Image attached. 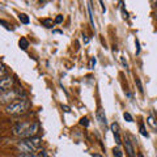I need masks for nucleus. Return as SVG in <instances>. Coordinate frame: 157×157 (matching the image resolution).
<instances>
[{
  "label": "nucleus",
  "mask_w": 157,
  "mask_h": 157,
  "mask_svg": "<svg viewBox=\"0 0 157 157\" xmlns=\"http://www.w3.org/2000/svg\"><path fill=\"white\" fill-rule=\"evenodd\" d=\"M30 107V104L26 101V100H16L13 101L12 104H9L6 106V113L7 114H11V115H20V114H24L26 113Z\"/></svg>",
  "instance_id": "nucleus-1"
},
{
  "label": "nucleus",
  "mask_w": 157,
  "mask_h": 157,
  "mask_svg": "<svg viewBox=\"0 0 157 157\" xmlns=\"http://www.w3.org/2000/svg\"><path fill=\"white\" fill-rule=\"evenodd\" d=\"M21 94L18 90H14V89H11V90H8L6 93H2L0 94V104H12L13 101H16L17 100V97Z\"/></svg>",
  "instance_id": "nucleus-2"
},
{
  "label": "nucleus",
  "mask_w": 157,
  "mask_h": 157,
  "mask_svg": "<svg viewBox=\"0 0 157 157\" xmlns=\"http://www.w3.org/2000/svg\"><path fill=\"white\" fill-rule=\"evenodd\" d=\"M14 84V78L11 76H6L0 78V94L2 93H6L8 90L12 89V86Z\"/></svg>",
  "instance_id": "nucleus-3"
},
{
  "label": "nucleus",
  "mask_w": 157,
  "mask_h": 157,
  "mask_svg": "<svg viewBox=\"0 0 157 157\" xmlns=\"http://www.w3.org/2000/svg\"><path fill=\"white\" fill-rule=\"evenodd\" d=\"M29 126H30V123H28V122L17 123L13 127V134L16 136H20V137H22V139H25V135H26V131L29 128Z\"/></svg>",
  "instance_id": "nucleus-4"
},
{
  "label": "nucleus",
  "mask_w": 157,
  "mask_h": 157,
  "mask_svg": "<svg viewBox=\"0 0 157 157\" xmlns=\"http://www.w3.org/2000/svg\"><path fill=\"white\" fill-rule=\"evenodd\" d=\"M39 131V123L38 122H32L29 128L26 131V135H25V139H30V137H34Z\"/></svg>",
  "instance_id": "nucleus-5"
},
{
  "label": "nucleus",
  "mask_w": 157,
  "mask_h": 157,
  "mask_svg": "<svg viewBox=\"0 0 157 157\" xmlns=\"http://www.w3.org/2000/svg\"><path fill=\"white\" fill-rule=\"evenodd\" d=\"M96 117H97V121L100 122V124H101V126H106V124H107V122H106V115H105V111L102 110V109H98V110H97V114H96Z\"/></svg>",
  "instance_id": "nucleus-6"
},
{
  "label": "nucleus",
  "mask_w": 157,
  "mask_h": 157,
  "mask_svg": "<svg viewBox=\"0 0 157 157\" xmlns=\"http://www.w3.org/2000/svg\"><path fill=\"white\" fill-rule=\"evenodd\" d=\"M29 141H30V144L34 147V149L36 151H38L39 148H41L42 147V139H39V137H30V139H28Z\"/></svg>",
  "instance_id": "nucleus-7"
},
{
  "label": "nucleus",
  "mask_w": 157,
  "mask_h": 157,
  "mask_svg": "<svg viewBox=\"0 0 157 157\" xmlns=\"http://www.w3.org/2000/svg\"><path fill=\"white\" fill-rule=\"evenodd\" d=\"M126 152H127V155H128V157H135V149L128 139H126Z\"/></svg>",
  "instance_id": "nucleus-8"
},
{
  "label": "nucleus",
  "mask_w": 157,
  "mask_h": 157,
  "mask_svg": "<svg viewBox=\"0 0 157 157\" xmlns=\"http://www.w3.org/2000/svg\"><path fill=\"white\" fill-rule=\"evenodd\" d=\"M18 45H20V47H21L22 50H26V48L29 47V41L25 37H21L20 38V41H18Z\"/></svg>",
  "instance_id": "nucleus-9"
},
{
  "label": "nucleus",
  "mask_w": 157,
  "mask_h": 157,
  "mask_svg": "<svg viewBox=\"0 0 157 157\" xmlns=\"http://www.w3.org/2000/svg\"><path fill=\"white\" fill-rule=\"evenodd\" d=\"M17 157H41L37 155V152H28V153H18Z\"/></svg>",
  "instance_id": "nucleus-10"
},
{
  "label": "nucleus",
  "mask_w": 157,
  "mask_h": 157,
  "mask_svg": "<svg viewBox=\"0 0 157 157\" xmlns=\"http://www.w3.org/2000/svg\"><path fill=\"white\" fill-rule=\"evenodd\" d=\"M18 20H20V21H21L22 24H25V25H26V24H29V17L26 16L25 13H20V14H18Z\"/></svg>",
  "instance_id": "nucleus-11"
},
{
  "label": "nucleus",
  "mask_w": 157,
  "mask_h": 157,
  "mask_svg": "<svg viewBox=\"0 0 157 157\" xmlns=\"http://www.w3.org/2000/svg\"><path fill=\"white\" fill-rule=\"evenodd\" d=\"M42 24L45 25L46 28H52V25H54V22H52V20H50V18H46V20H42Z\"/></svg>",
  "instance_id": "nucleus-12"
},
{
  "label": "nucleus",
  "mask_w": 157,
  "mask_h": 157,
  "mask_svg": "<svg viewBox=\"0 0 157 157\" xmlns=\"http://www.w3.org/2000/svg\"><path fill=\"white\" fill-rule=\"evenodd\" d=\"M111 131H113V134H119V126H118L117 122L111 124Z\"/></svg>",
  "instance_id": "nucleus-13"
},
{
  "label": "nucleus",
  "mask_w": 157,
  "mask_h": 157,
  "mask_svg": "<svg viewBox=\"0 0 157 157\" xmlns=\"http://www.w3.org/2000/svg\"><path fill=\"white\" fill-rule=\"evenodd\" d=\"M88 11H89V20H90V24H92V26L94 28V20H93V13H92V7H90V6H88Z\"/></svg>",
  "instance_id": "nucleus-14"
},
{
  "label": "nucleus",
  "mask_w": 157,
  "mask_h": 157,
  "mask_svg": "<svg viewBox=\"0 0 157 157\" xmlns=\"http://www.w3.org/2000/svg\"><path fill=\"white\" fill-rule=\"evenodd\" d=\"M80 124H81V126H85V127L89 126V121H88V118H86V117L81 118V119H80Z\"/></svg>",
  "instance_id": "nucleus-15"
},
{
  "label": "nucleus",
  "mask_w": 157,
  "mask_h": 157,
  "mask_svg": "<svg viewBox=\"0 0 157 157\" xmlns=\"http://www.w3.org/2000/svg\"><path fill=\"white\" fill-rule=\"evenodd\" d=\"M123 117H124V119H126L127 122H134V118H132V115L130 114V113H124Z\"/></svg>",
  "instance_id": "nucleus-16"
},
{
  "label": "nucleus",
  "mask_w": 157,
  "mask_h": 157,
  "mask_svg": "<svg viewBox=\"0 0 157 157\" xmlns=\"http://www.w3.org/2000/svg\"><path fill=\"white\" fill-rule=\"evenodd\" d=\"M113 155H114L115 157H122V152L119 148H114L113 149Z\"/></svg>",
  "instance_id": "nucleus-17"
},
{
  "label": "nucleus",
  "mask_w": 157,
  "mask_h": 157,
  "mask_svg": "<svg viewBox=\"0 0 157 157\" xmlns=\"http://www.w3.org/2000/svg\"><path fill=\"white\" fill-rule=\"evenodd\" d=\"M140 134H141V135H143V136H145V137H148V132H147V131H145V127H144L143 124H141V126H140Z\"/></svg>",
  "instance_id": "nucleus-18"
},
{
  "label": "nucleus",
  "mask_w": 157,
  "mask_h": 157,
  "mask_svg": "<svg viewBox=\"0 0 157 157\" xmlns=\"http://www.w3.org/2000/svg\"><path fill=\"white\" fill-rule=\"evenodd\" d=\"M135 82H136V85H137V88H139V90H140V93H143V86H141L140 78H137V77H136V80H135Z\"/></svg>",
  "instance_id": "nucleus-19"
},
{
  "label": "nucleus",
  "mask_w": 157,
  "mask_h": 157,
  "mask_svg": "<svg viewBox=\"0 0 157 157\" xmlns=\"http://www.w3.org/2000/svg\"><path fill=\"white\" fill-rule=\"evenodd\" d=\"M114 135V139H115V143L119 145L121 143H122V140H121V136H119V134H113Z\"/></svg>",
  "instance_id": "nucleus-20"
},
{
  "label": "nucleus",
  "mask_w": 157,
  "mask_h": 157,
  "mask_svg": "<svg viewBox=\"0 0 157 157\" xmlns=\"http://www.w3.org/2000/svg\"><path fill=\"white\" fill-rule=\"evenodd\" d=\"M4 75H6V67H4L2 63H0V77L4 76Z\"/></svg>",
  "instance_id": "nucleus-21"
},
{
  "label": "nucleus",
  "mask_w": 157,
  "mask_h": 157,
  "mask_svg": "<svg viewBox=\"0 0 157 157\" xmlns=\"http://www.w3.org/2000/svg\"><path fill=\"white\" fill-rule=\"evenodd\" d=\"M148 123H149L152 127H157L156 122H155V119H153V118H152V117H149V118H148Z\"/></svg>",
  "instance_id": "nucleus-22"
},
{
  "label": "nucleus",
  "mask_w": 157,
  "mask_h": 157,
  "mask_svg": "<svg viewBox=\"0 0 157 157\" xmlns=\"http://www.w3.org/2000/svg\"><path fill=\"white\" fill-rule=\"evenodd\" d=\"M60 22H63V16H56V18H55V24H60Z\"/></svg>",
  "instance_id": "nucleus-23"
},
{
  "label": "nucleus",
  "mask_w": 157,
  "mask_h": 157,
  "mask_svg": "<svg viewBox=\"0 0 157 157\" xmlns=\"http://www.w3.org/2000/svg\"><path fill=\"white\" fill-rule=\"evenodd\" d=\"M96 66V58H92V60H90V64H89V68H93Z\"/></svg>",
  "instance_id": "nucleus-24"
},
{
  "label": "nucleus",
  "mask_w": 157,
  "mask_h": 157,
  "mask_svg": "<svg viewBox=\"0 0 157 157\" xmlns=\"http://www.w3.org/2000/svg\"><path fill=\"white\" fill-rule=\"evenodd\" d=\"M135 43H136V54H140V47H139V41H135Z\"/></svg>",
  "instance_id": "nucleus-25"
},
{
  "label": "nucleus",
  "mask_w": 157,
  "mask_h": 157,
  "mask_svg": "<svg viewBox=\"0 0 157 157\" xmlns=\"http://www.w3.org/2000/svg\"><path fill=\"white\" fill-rule=\"evenodd\" d=\"M62 109L64 110L66 113H70V111H71V109H70V107H68V106H66V105H62Z\"/></svg>",
  "instance_id": "nucleus-26"
},
{
  "label": "nucleus",
  "mask_w": 157,
  "mask_h": 157,
  "mask_svg": "<svg viewBox=\"0 0 157 157\" xmlns=\"http://www.w3.org/2000/svg\"><path fill=\"white\" fill-rule=\"evenodd\" d=\"M0 24H2V25H4V26L7 28V29H11V28H9V25H8V24H7L6 21H3V20H0Z\"/></svg>",
  "instance_id": "nucleus-27"
},
{
  "label": "nucleus",
  "mask_w": 157,
  "mask_h": 157,
  "mask_svg": "<svg viewBox=\"0 0 157 157\" xmlns=\"http://www.w3.org/2000/svg\"><path fill=\"white\" fill-rule=\"evenodd\" d=\"M93 157H102V156L98 155V153H93Z\"/></svg>",
  "instance_id": "nucleus-28"
},
{
  "label": "nucleus",
  "mask_w": 157,
  "mask_h": 157,
  "mask_svg": "<svg viewBox=\"0 0 157 157\" xmlns=\"http://www.w3.org/2000/svg\"><path fill=\"white\" fill-rule=\"evenodd\" d=\"M137 157H144V156H143V155H141V153H140V155H139V156H137Z\"/></svg>",
  "instance_id": "nucleus-29"
}]
</instances>
